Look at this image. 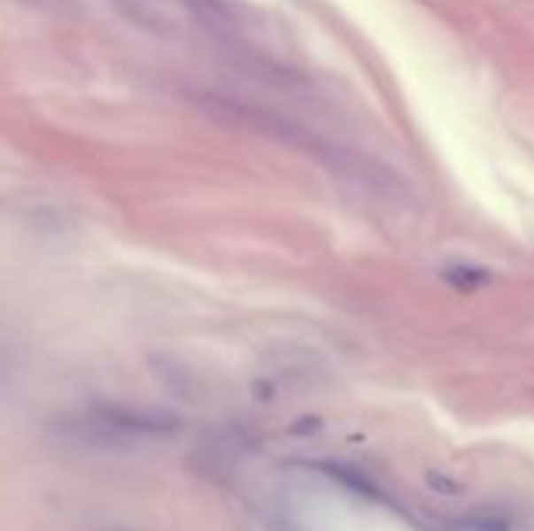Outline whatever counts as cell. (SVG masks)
<instances>
[{"label":"cell","mask_w":534,"mask_h":531,"mask_svg":"<svg viewBox=\"0 0 534 531\" xmlns=\"http://www.w3.org/2000/svg\"><path fill=\"white\" fill-rule=\"evenodd\" d=\"M472 275H482V273H468V269H466V273H462V269H453V273H447V279L450 281H453V285H482V281H472Z\"/></svg>","instance_id":"2"},{"label":"cell","mask_w":534,"mask_h":531,"mask_svg":"<svg viewBox=\"0 0 534 531\" xmlns=\"http://www.w3.org/2000/svg\"><path fill=\"white\" fill-rule=\"evenodd\" d=\"M22 4H28V7H44V10H53V7H59V4H66V0H22Z\"/></svg>","instance_id":"3"},{"label":"cell","mask_w":534,"mask_h":531,"mask_svg":"<svg viewBox=\"0 0 534 531\" xmlns=\"http://www.w3.org/2000/svg\"><path fill=\"white\" fill-rule=\"evenodd\" d=\"M119 16H126L141 32L157 38H188L194 32H225V10L219 0H110Z\"/></svg>","instance_id":"1"}]
</instances>
